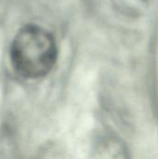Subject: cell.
I'll use <instances>...</instances> for the list:
<instances>
[{"instance_id": "obj_1", "label": "cell", "mask_w": 158, "mask_h": 159, "mask_svg": "<svg viewBox=\"0 0 158 159\" xmlns=\"http://www.w3.org/2000/svg\"><path fill=\"white\" fill-rule=\"evenodd\" d=\"M57 54V46L51 34L34 24L22 27L10 48V59L15 71L28 79L47 75L55 64Z\"/></svg>"}]
</instances>
